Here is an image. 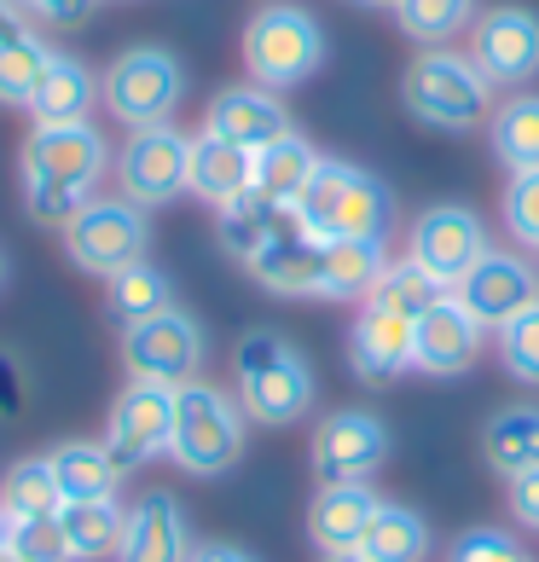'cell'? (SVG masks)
<instances>
[{"label":"cell","instance_id":"42","mask_svg":"<svg viewBox=\"0 0 539 562\" xmlns=\"http://www.w3.org/2000/svg\"><path fill=\"white\" fill-rule=\"evenodd\" d=\"M18 7H24V18L53 24V30H76L93 18V0H18Z\"/></svg>","mask_w":539,"mask_h":562},{"label":"cell","instance_id":"47","mask_svg":"<svg viewBox=\"0 0 539 562\" xmlns=\"http://www.w3.org/2000/svg\"><path fill=\"white\" fill-rule=\"evenodd\" d=\"M325 562H366L360 551H337V557H325Z\"/></svg>","mask_w":539,"mask_h":562},{"label":"cell","instance_id":"32","mask_svg":"<svg viewBox=\"0 0 539 562\" xmlns=\"http://www.w3.org/2000/svg\"><path fill=\"white\" fill-rule=\"evenodd\" d=\"M284 221H290V210L267 203L261 192H244V198L226 203V210H215V233H221V249H226V256L250 267V261H256V249L273 238Z\"/></svg>","mask_w":539,"mask_h":562},{"label":"cell","instance_id":"7","mask_svg":"<svg viewBox=\"0 0 539 562\" xmlns=\"http://www.w3.org/2000/svg\"><path fill=\"white\" fill-rule=\"evenodd\" d=\"M186 99V70L169 47H128L116 53L105 76H99V105H105L122 128H157L169 122Z\"/></svg>","mask_w":539,"mask_h":562},{"label":"cell","instance_id":"37","mask_svg":"<svg viewBox=\"0 0 539 562\" xmlns=\"http://www.w3.org/2000/svg\"><path fill=\"white\" fill-rule=\"evenodd\" d=\"M493 348H499V366L516 383L539 389V302H528L516 319H505L499 330H493Z\"/></svg>","mask_w":539,"mask_h":562},{"label":"cell","instance_id":"9","mask_svg":"<svg viewBox=\"0 0 539 562\" xmlns=\"http://www.w3.org/2000/svg\"><path fill=\"white\" fill-rule=\"evenodd\" d=\"M186 180H192V134H180L175 122L134 128L128 145L116 151V186L128 203H139V210L175 203L186 192Z\"/></svg>","mask_w":539,"mask_h":562},{"label":"cell","instance_id":"4","mask_svg":"<svg viewBox=\"0 0 539 562\" xmlns=\"http://www.w3.org/2000/svg\"><path fill=\"white\" fill-rule=\"evenodd\" d=\"M401 105L441 134H470L493 116V81L475 70L470 53L424 47L401 76Z\"/></svg>","mask_w":539,"mask_h":562},{"label":"cell","instance_id":"20","mask_svg":"<svg viewBox=\"0 0 539 562\" xmlns=\"http://www.w3.org/2000/svg\"><path fill=\"white\" fill-rule=\"evenodd\" d=\"M319 261H325V244L314 233H302V221L290 215L273 238L256 249L250 261V279L273 296H319Z\"/></svg>","mask_w":539,"mask_h":562},{"label":"cell","instance_id":"16","mask_svg":"<svg viewBox=\"0 0 539 562\" xmlns=\"http://www.w3.org/2000/svg\"><path fill=\"white\" fill-rule=\"evenodd\" d=\"M452 296L482 319V330H499L505 319L523 314L528 302H539V273H534L528 256H516V249H487V256L452 284Z\"/></svg>","mask_w":539,"mask_h":562},{"label":"cell","instance_id":"38","mask_svg":"<svg viewBox=\"0 0 539 562\" xmlns=\"http://www.w3.org/2000/svg\"><path fill=\"white\" fill-rule=\"evenodd\" d=\"M499 215H505V233H510L516 244L539 249V169H523V175L505 180Z\"/></svg>","mask_w":539,"mask_h":562},{"label":"cell","instance_id":"8","mask_svg":"<svg viewBox=\"0 0 539 562\" xmlns=\"http://www.w3.org/2000/svg\"><path fill=\"white\" fill-rule=\"evenodd\" d=\"M145 244H151V221H145V210L128 198H93L88 210L65 226V256L93 279H111L122 267L145 261Z\"/></svg>","mask_w":539,"mask_h":562},{"label":"cell","instance_id":"12","mask_svg":"<svg viewBox=\"0 0 539 562\" xmlns=\"http://www.w3.org/2000/svg\"><path fill=\"white\" fill-rule=\"evenodd\" d=\"M389 458V429L378 412H360V406H343L319 418L314 429V447H307V464H314L319 487H343V482H371Z\"/></svg>","mask_w":539,"mask_h":562},{"label":"cell","instance_id":"48","mask_svg":"<svg viewBox=\"0 0 539 562\" xmlns=\"http://www.w3.org/2000/svg\"><path fill=\"white\" fill-rule=\"evenodd\" d=\"M0 562H18V557H12V551H7V546H0Z\"/></svg>","mask_w":539,"mask_h":562},{"label":"cell","instance_id":"27","mask_svg":"<svg viewBox=\"0 0 539 562\" xmlns=\"http://www.w3.org/2000/svg\"><path fill=\"white\" fill-rule=\"evenodd\" d=\"M360 557L366 562H424L429 557V522L412 505L383 498L360 533Z\"/></svg>","mask_w":539,"mask_h":562},{"label":"cell","instance_id":"35","mask_svg":"<svg viewBox=\"0 0 539 562\" xmlns=\"http://www.w3.org/2000/svg\"><path fill=\"white\" fill-rule=\"evenodd\" d=\"M475 0H401L395 24L418 41V47H452L470 24H475Z\"/></svg>","mask_w":539,"mask_h":562},{"label":"cell","instance_id":"10","mask_svg":"<svg viewBox=\"0 0 539 562\" xmlns=\"http://www.w3.org/2000/svg\"><path fill=\"white\" fill-rule=\"evenodd\" d=\"M203 325L186 314V307H169V314L157 319H139L122 330V366H128V378L139 383H162V389H180L192 383L203 371Z\"/></svg>","mask_w":539,"mask_h":562},{"label":"cell","instance_id":"14","mask_svg":"<svg viewBox=\"0 0 539 562\" xmlns=\"http://www.w3.org/2000/svg\"><path fill=\"white\" fill-rule=\"evenodd\" d=\"M470 58L493 88H523L539 76V12L493 7L470 24Z\"/></svg>","mask_w":539,"mask_h":562},{"label":"cell","instance_id":"29","mask_svg":"<svg viewBox=\"0 0 539 562\" xmlns=\"http://www.w3.org/2000/svg\"><path fill=\"white\" fill-rule=\"evenodd\" d=\"M47 464H53V482L65 498H116L122 470L105 452V441H58L47 452Z\"/></svg>","mask_w":539,"mask_h":562},{"label":"cell","instance_id":"13","mask_svg":"<svg viewBox=\"0 0 539 562\" xmlns=\"http://www.w3.org/2000/svg\"><path fill=\"white\" fill-rule=\"evenodd\" d=\"M487 226L475 210H464V203H435V210H424L418 221H412L406 233V256L424 267V273H435L447 290L459 284L475 261L487 256Z\"/></svg>","mask_w":539,"mask_h":562},{"label":"cell","instance_id":"3","mask_svg":"<svg viewBox=\"0 0 539 562\" xmlns=\"http://www.w3.org/2000/svg\"><path fill=\"white\" fill-rule=\"evenodd\" d=\"M233 383L244 418L267 429L302 424V412L314 406V371H307L302 348L279 330H244L233 348Z\"/></svg>","mask_w":539,"mask_h":562},{"label":"cell","instance_id":"17","mask_svg":"<svg viewBox=\"0 0 539 562\" xmlns=\"http://www.w3.org/2000/svg\"><path fill=\"white\" fill-rule=\"evenodd\" d=\"M192 557V522L175 493H139L122 516V539L111 562H186Z\"/></svg>","mask_w":539,"mask_h":562},{"label":"cell","instance_id":"30","mask_svg":"<svg viewBox=\"0 0 539 562\" xmlns=\"http://www.w3.org/2000/svg\"><path fill=\"white\" fill-rule=\"evenodd\" d=\"M487 145L510 175L539 169V93H510L487 116Z\"/></svg>","mask_w":539,"mask_h":562},{"label":"cell","instance_id":"44","mask_svg":"<svg viewBox=\"0 0 539 562\" xmlns=\"http://www.w3.org/2000/svg\"><path fill=\"white\" fill-rule=\"evenodd\" d=\"M186 562H256L244 546H226V539H210V546H192V557Z\"/></svg>","mask_w":539,"mask_h":562},{"label":"cell","instance_id":"18","mask_svg":"<svg viewBox=\"0 0 539 562\" xmlns=\"http://www.w3.org/2000/svg\"><path fill=\"white\" fill-rule=\"evenodd\" d=\"M203 128L221 134V139H233V145H244V151H261V145L296 134V128H290L284 99H279L273 88H256V81L221 88V93L210 99V111H203Z\"/></svg>","mask_w":539,"mask_h":562},{"label":"cell","instance_id":"1","mask_svg":"<svg viewBox=\"0 0 539 562\" xmlns=\"http://www.w3.org/2000/svg\"><path fill=\"white\" fill-rule=\"evenodd\" d=\"M111 169V145L93 122H58V128H30L24 151H18V192L24 210L41 226H65L99 198V180Z\"/></svg>","mask_w":539,"mask_h":562},{"label":"cell","instance_id":"46","mask_svg":"<svg viewBox=\"0 0 539 562\" xmlns=\"http://www.w3.org/2000/svg\"><path fill=\"white\" fill-rule=\"evenodd\" d=\"M355 7H371V12H395L401 0H355Z\"/></svg>","mask_w":539,"mask_h":562},{"label":"cell","instance_id":"22","mask_svg":"<svg viewBox=\"0 0 539 562\" xmlns=\"http://www.w3.org/2000/svg\"><path fill=\"white\" fill-rule=\"evenodd\" d=\"M383 498L371 493L366 482H343V487H319L314 505H307V533H314V546L325 557L337 551H360V533L371 522V510H378Z\"/></svg>","mask_w":539,"mask_h":562},{"label":"cell","instance_id":"36","mask_svg":"<svg viewBox=\"0 0 539 562\" xmlns=\"http://www.w3.org/2000/svg\"><path fill=\"white\" fill-rule=\"evenodd\" d=\"M441 296H447V284L435 279V273H424L412 256H401V261L383 267V279H378V290H371L366 302H378V307H389V314H401V319H418Z\"/></svg>","mask_w":539,"mask_h":562},{"label":"cell","instance_id":"49","mask_svg":"<svg viewBox=\"0 0 539 562\" xmlns=\"http://www.w3.org/2000/svg\"><path fill=\"white\" fill-rule=\"evenodd\" d=\"M0 546H7V516H0Z\"/></svg>","mask_w":539,"mask_h":562},{"label":"cell","instance_id":"41","mask_svg":"<svg viewBox=\"0 0 539 562\" xmlns=\"http://www.w3.org/2000/svg\"><path fill=\"white\" fill-rule=\"evenodd\" d=\"M24 406H30V378H24V366H18V353L0 348V424L24 418Z\"/></svg>","mask_w":539,"mask_h":562},{"label":"cell","instance_id":"23","mask_svg":"<svg viewBox=\"0 0 539 562\" xmlns=\"http://www.w3.org/2000/svg\"><path fill=\"white\" fill-rule=\"evenodd\" d=\"M93 99H99V76L81 65L70 53H53L47 76H41V88L30 99V116L41 128H58V122H88L93 116Z\"/></svg>","mask_w":539,"mask_h":562},{"label":"cell","instance_id":"6","mask_svg":"<svg viewBox=\"0 0 539 562\" xmlns=\"http://www.w3.org/2000/svg\"><path fill=\"white\" fill-rule=\"evenodd\" d=\"M325 65V30L319 18L296 7V0H267V7L244 24V70L256 88H302L307 76Z\"/></svg>","mask_w":539,"mask_h":562},{"label":"cell","instance_id":"45","mask_svg":"<svg viewBox=\"0 0 539 562\" xmlns=\"http://www.w3.org/2000/svg\"><path fill=\"white\" fill-rule=\"evenodd\" d=\"M24 30H30V18H24V7H18V0H0V41L24 35Z\"/></svg>","mask_w":539,"mask_h":562},{"label":"cell","instance_id":"28","mask_svg":"<svg viewBox=\"0 0 539 562\" xmlns=\"http://www.w3.org/2000/svg\"><path fill=\"white\" fill-rule=\"evenodd\" d=\"M169 307H175V284H169V273H162V267H151V261H134V267H122V273L105 279V314H111L122 330L139 325V319L169 314Z\"/></svg>","mask_w":539,"mask_h":562},{"label":"cell","instance_id":"25","mask_svg":"<svg viewBox=\"0 0 539 562\" xmlns=\"http://www.w3.org/2000/svg\"><path fill=\"white\" fill-rule=\"evenodd\" d=\"M314 169H319L314 145H307L302 134H284V139H273V145L256 151V186L250 192H261L267 203H279V210H296V198L307 192Z\"/></svg>","mask_w":539,"mask_h":562},{"label":"cell","instance_id":"2","mask_svg":"<svg viewBox=\"0 0 539 562\" xmlns=\"http://www.w3.org/2000/svg\"><path fill=\"white\" fill-rule=\"evenodd\" d=\"M302 233H314L319 244H337V238H378L389 244V226H395V192L360 169V162H343V157H319L307 192L296 198Z\"/></svg>","mask_w":539,"mask_h":562},{"label":"cell","instance_id":"5","mask_svg":"<svg viewBox=\"0 0 539 562\" xmlns=\"http://www.w3.org/2000/svg\"><path fill=\"white\" fill-rule=\"evenodd\" d=\"M244 429H250V418H244L238 394H226L215 383H180L175 389V435H169V458L186 470V475H226L244 458Z\"/></svg>","mask_w":539,"mask_h":562},{"label":"cell","instance_id":"33","mask_svg":"<svg viewBox=\"0 0 539 562\" xmlns=\"http://www.w3.org/2000/svg\"><path fill=\"white\" fill-rule=\"evenodd\" d=\"M58 505H65V493H58L47 458H18V464L0 475V516H7V522L58 516Z\"/></svg>","mask_w":539,"mask_h":562},{"label":"cell","instance_id":"50","mask_svg":"<svg viewBox=\"0 0 539 562\" xmlns=\"http://www.w3.org/2000/svg\"><path fill=\"white\" fill-rule=\"evenodd\" d=\"M0 284H7V256H0Z\"/></svg>","mask_w":539,"mask_h":562},{"label":"cell","instance_id":"40","mask_svg":"<svg viewBox=\"0 0 539 562\" xmlns=\"http://www.w3.org/2000/svg\"><path fill=\"white\" fill-rule=\"evenodd\" d=\"M447 562H528V551L505 528H464L447 546Z\"/></svg>","mask_w":539,"mask_h":562},{"label":"cell","instance_id":"21","mask_svg":"<svg viewBox=\"0 0 539 562\" xmlns=\"http://www.w3.org/2000/svg\"><path fill=\"white\" fill-rule=\"evenodd\" d=\"M256 186V151H244V145L221 139V134H192V180H186V192L226 210L233 198H244Z\"/></svg>","mask_w":539,"mask_h":562},{"label":"cell","instance_id":"31","mask_svg":"<svg viewBox=\"0 0 539 562\" xmlns=\"http://www.w3.org/2000/svg\"><path fill=\"white\" fill-rule=\"evenodd\" d=\"M482 452H487V464L505 475H523L539 464V406H505V412H493L487 429H482Z\"/></svg>","mask_w":539,"mask_h":562},{"label":"cell","instance_id":"43","mask_svg":"<svg viewBox=\"0 0 539 562\" xmlns=\"http://www.w3.org/2000/svg\"><path fill=\"white\" fill-rule=\"evenodd\" d=\"M510 516L523 528H539V464L523 470V475H510Z\"/></svg>","mask_w":539,"mask_h":562},{"label":"cell","instance_id":"11","mask_svg":"<svg viewBox=\"0 0 539 562\" xmlns=\"http://www.w3.org/2000/svg\"><path fill=\"white\" fill-rule=\"evenodd\" d=\"M169 435H175V389L128 378V389L111 401V418H105V435H99V441H105V452L116 458V470L128 475V470L169 452Z\"/></svg>","mask_w":539,"mask_h":562},{"label":"cell","instance_id":"34","mask_svg":"<svg viewBox=\"0 0 539 562\" xmlns=\"http://www.w3.org/2000/svg\"><path fill=\"white\" fill-rule=\"evenodd\" d=\"M53 65V47H47V35H12V41H0V105H12V111H30V99L41 88V76H47Z\"/></svg>","mask_w":539,"mask_h":562},{"label":"cell","instance_id":"26","mask_svg":"<svg viewBox=\"0 0 539 562\" xmlns=\"http://www.w3.org/2000/svg\"><path fill=\"white\" fill-rule=\"evenodd\" d=\"M122 516H128V510H122L116 498H65V505H58V528H65L70 562H105V557H116Z\"/></svg>","mask_w":539,"mask_h":562},{"label":"cell","instance_id":"39","mask_svg":"<svg viewBox=\"0 0 539 562\" xmlns=\"http://www.w3.org/2000/svg\"><path fill=\"white\" fill-rule=\"evenodd\" d=\"M7 551L18 562H70L65 528L58 516H35V522H7Z\"/></svg>","mask_w":539,"mask_h":562},{"label":"cell","instance_id":"19","mask_svg":"<svg viewBox=\"0 0 539 562\" xmlns=\"http://www.w3.org/2000/svg\"><path fill=\"white\" fill-rule=\"evenodd\" d=\"M348 366L360 383H395L412 371V319L389 314L378 302H360L355 330H348Z\"/></svg>","mask_w":539,"mask_h":562},{"label":"cell","instance_id":"15","mask_svg":"<svg viewBox=\"0 0 539 562\" xmlns=\"http://www.w3.org/2000/svg\"><path fill=\"white\" fill-rule=\"evenodd\" d=\"M482 348H487L482 319H475L452 290L429 307V314L412 319V371H424V378H464V371L482 360Z\"/></svg>","mask_w":539,"mask_h":562},{"label":"cell","instance_id":"24","mask_svg":"<svg viewBox=\"0 0 539 562\" xmlns=\"http://www.w3.org/2000/svg\"><path fill=\"white\" fill-rule=\"evenodd\" d=\"M389 267V249L378 238H337L325 244V261H319V296L325 302H366L378 290Z\"/></svg>","mask_w":539,"mask_h":562}]
</instances>
